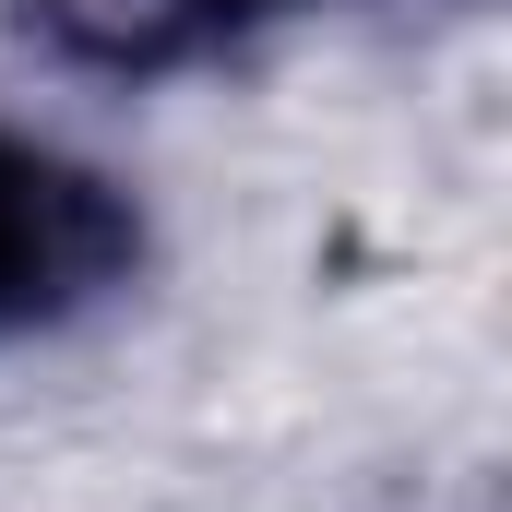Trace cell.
I'll return each instance as SVG.
<instances>
[{
  "mask_svg": "<svg viewBox=\"0 0 512 512\" xmlns=\"http://www.w3.org/2000/svg\"><path fill=\"white\" fill-rule=\"evenodd\" d=\"M131 251H143V227L96 167L0 131V334L84 310L96 286L131 274Z\"/></svg>",
  "mask_w": 512,
  "mask_h": 512,
  "instance_id": "1",
  "label": "cell"
}]
</instances>
